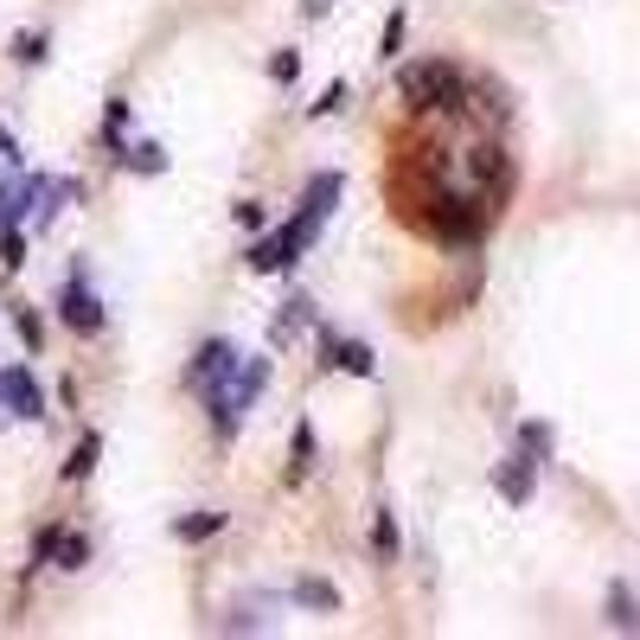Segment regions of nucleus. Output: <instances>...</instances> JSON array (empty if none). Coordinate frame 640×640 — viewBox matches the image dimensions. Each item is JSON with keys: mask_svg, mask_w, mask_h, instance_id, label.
Returning a JSON list of instances; mask_svg holds the SVG:
<instances>
[{"mask_svg": "<svg viewBox=\"0 0 640 640\" xmlns=\"http://www.w3.org/2000/svg\"><path fill=\"white\" fill-rule=\"evenodd\" d=\"M339 187H346L339 173H314V180H307V192H302V212H295L282 231H269V237H257V244H250V269H257V276H276V269H295V263H302V250L321 237V218L334 212Z\"/></svg>", "mask_w": 640, "mask_h": 640, "instance_id": "1", "label": "nucleus"}, {"mask_svg": "<svg viewBox=\"0 0 640 640\" xmlns=\"http://www.w3.org/2000/svg\"><path fill=\"white\" fill-rule=\"evenodd\" d=\"M404 103L411 110H461V71L449 58H429L404 71Z\"/></svg>", "mask_w": 640, "mask_h": 640, "instance_id": "2", "label": "nucleus"}, {"mask_svg": "<svg viewBox=\"0 0 640 640\" xmlns=\"http://www.w3.org/2000/svg\"><path fill=\"white\" fill-rule=\"evenodd\" d=\"M321 366H327V372H346V378H372L378 372V366H372V346H366V339L334 334V327L321 334Z\"/></svg>", "mask_w": 640, "mask_h": 640, "instance_id": "3", "label": "nucleus"}, {"mask_svg": "<svg viewBox=\"0 0 640 640\" xmlns=\"http://www.w3.org/2000/svg\"><path fill=\"white\" fill-rule=\"evenodd\" d=\"M58 321H65L71 334H103V302L90 295V282H83V276L65 282V295H58Z\"/></svg>", "mask_w": 640, "mask_h": 640, "instance_id": "4", "label": "nucleus"}, {"mask_svg": "<svg viewBox=\"0 0 640 640\" xmlns=\"http://www.w3.org/2000/svg\"><path fill=\"white\" fill-rule=\"evenodd\" d=\"M237 366H244V359L231 352L225 339H205V346H199V359H192V372H187V384H192V391H218V384H231Z\"/></svg>", "mask_w": 640, "mask_h": 640, "instance_id": "5", "label": "nucleus"}, {"mask_svg": "<svg viewBox=\"0 0 640 640\" xmlns=\"http://www.w3.org/2000/svg\"><path fill=\"white\" fill-rule=\"evenodd\" d=\"M531 474H538V454H506V461H499V468H493V487L506 493V499H513V506H526L531 499Z\"/></svg>", "mask_w": 640, "mask_h": 640, "instance_id": "6", "label": "nucleus"}, {"mask_svg": "<svg viewBox=\"0 0 640 640\" xmlns=\"http://www.w3.org/2000/svg\"><path fill=\"white\" fill-rule=\"evenodd\" d=\"M0 397L26 416V423H38V416H45V391H38V378L20 372V366H13V372H0Z\"/></svg>", "mask_w": 640, "mask_h": 640, "instance_id": "7", "label": "nucleus"}, {"mask_svg": "<svg viewBox=\"0 0 640 640\" xmlns=\"http://www.w3.org/2000/svg\"><path fill=\"white\" fill-rule=\"evenodd\" d=\"M302 327H314V302H307V295H289V302H282V314L269 321V346H289Z\"/></svg>", "mask_w": 640, "mask_h": 640, "instance_id": "8", "label": "nucleus"}, {"mask_svg": "<svg viewBox=\"0 0 640 640\" xmlns=\"http://www.w3.org/2000/svg\"><path fill=\"white\" fill-rule=\"evenodd\" d=\"M115 160H122V167H128V173H167V148H160V142H135V148H128V142H122V148H115Z\"/></svg>", "mask_w": 640, "mask_h": 640, "instance_id": "9", "label": "nucleus"}, {"mask_svg": "<svg viewBox=\"0 0 640 640\" xmlns=\"http://www.w3.org/2000/svg\"><path fill=\"white\" fill-rule=\"evenodd\" d=\"M608 621L621 628V635H640V603L628 583H608Z\"/></svg>", "mask_w": 640, "mask_h": 640, "instance_id": "10", "label": "nucleus"}, {"mask_svg": "<svg viewBox=\"0 0 640 640\" xmlns=\"http://www.w3.org/2000/svg\"><path fill=\"white\" fill-rule=\"evenodd\" d=\"M97 454H103V436H97V429H90V436H77L71 461H65V481H90V474H97Z\"/></svg>", "mask_w": 640, "mask_h": 640, "instance_id": "11", "label": "nucleus"}, {"mask_svg": "<svg viewBox=\"0 0 640 640\" xmlns=\"http://www.w3.org/2000/svg\"><path fill=\"white\" fill-rule=\"evenodd\" d=\"M218 531H225V513H187V519H173V538H187V544H205Z\"/></svg>", "mask_w": 640, "mask_h": 640, "instance_id": "12", "label": "nucleus"}, {"mask_svg": "<svg viewBox=\"0 0 640 640\" xmlns=\"http://www.w3.org/2000/svg\"><path fill=\"white\" fill-rule=\"evenodd\" d=\"M314 468V423H295V442H289V481H302Z\"/></svg>", "mask_w": 640, "mask_h": 640, "instance_id": "13", "label": "nucleus"}, {"mask_svg": "<svg viewBox=\"0 0 640 640\" xmlns=\"http://www.w3.org/2000/svg\"><path fill=\"white\" fill-rule=\"evenodd\" d=\"M295 603L302 608H339V590L321 583V576H302V583H295Z\"/></svg>", "mask_w": 640, "mask_h": 640, "instance_id": "14", "label": "nucleus"}, {"mask_svg": "<svg viewBox=\"0 0 640 640\" xmlns=\"http://www.w3.org/2000/svg\"><path fill=\"white\" fill-rule=\"evenodd\" d=\"M397 544H404V538H397V519H391V513H378V519H372V551H378V564H391V558H397Z\"/></svg>", "mask_w": 640, "mask_h": 640, "instance_id": "15", "label": "nucleus"}, {"mask_svg": "<svg viewBox=\"0 0 640 640\" xmlns=\"http://www.w3.org/2000/svg\"><path fill=\"white\" fill-rule=\"evenodd\" d=\"M404 33H411V13L397 7V13L384 20V33H378V58H397V52H404Z\"/></svg>", "mask_w": 640, "mask_h": 640, "instance_id": "16", "label": "nucleus"}, {"mask_svg": "<svg viewBox=\"0 0 640 640\" xmlns=\"http://www.w3.org/2000/svg\"><path fill=\"white\" fill-rule=\"evenodd\" d=\"M13 327H20V339H26V352H38V346H45V321H38L33 307H13Z\"/></svg>", "mask_w": 640, "mask_h": 640, "instance_id": "17", "label": "nucleus"}, {"mask_svg": "<svg viewBox=\"0 0 640 640\" xmlns=\"http://www.w3.org/2000/svg\"><path fill=\"white\" fill-rule=\"evenodd\" d=\"M269 77H276V83H295V77H302V52H289V45L269 52Z\"/></svg>", "mask_w": 640, "mask_h": 640, "instance_id": "18", "label": "nucleus"}, {"mask_svg": "<svg viewBox=\"0 0 640 640\" xmlns=\"http://www.w3.org/2000/svg\"><path fill=\"white\" fill-rule=\"evenodd\" d=\"M83 558H90V538H83V531H65V538H58V564L77 570Z\"/></svg>", "mask_w": 640, "mask_h": 640, "instance_id": "19", "label": "nucleus"}, {"mask_svg": "<svg viewBox=\"0 0 640 640\" xmlns=\"http://www.w3.org/2000/svg\"><path fill=\"white\" fill-rule=\"evenodd\" d=\"M519 449L544 461V454H551V423H526V429H519Z\"/></svg>", "mask_w": 640, "mask_h": 640, "instance_id": "20", "label": "nucleus"}, {"mask_svg": "<svg viewBox=\"0 0 640 640\" xmlns=\"http://www.w3.org/2000/svg\"><path fill=\"white\" fill-rule=\"evenodd\" d=\"M122 128H128V103L110 97V115H103V142H110V148H122Z\"/></svg>", "mask_w": 640, "mask_h": 640, "instance_id": "21", "label": "nucleus"}, {"mask_svg": "<svg viewBox=\"0 0 640 640\" xmlns=\"http://www.w3.org/2000/svg\"><path fill=\"white\" fill-rule=\"evenodd\" d=\"M0 263L20 269L26 263V244H20V225H0Z\"/></svg>", "mask_w": 640, "mask_h": 640, "instance_id": "22", "label": "nucleus"}, {"mask_svg": "<svg viewBox=\"0 0 640 640\" xmlns=\"http://www.w3.org/2000/svg\"><path fill=\"white\" fill-rule=\"evenodd\" d=\"M13 58L20 65H45V33H20L13 38Z\"/></svg>", "mask_w": 640, "mask_h": 640, "instance_id": "23", "label": "nucleus"}, {"mask_svg": "<svg viewBox=\"0 0 640 640\" xmlns=\"http://www.w3.org/2000/svg\"><path fill=\"white\" fill-rule=\"evenodd\" d=\"M58 538H65V526H45V531H38V544H33V564H26V570L52 564V558H58Z\"/></svg>", "mask_w": 640, "mask_h": 640, "instance_id": "24", "label": "nucleus"}, {"mask_svg": "<svg viewBox=\"0 0 640 640\" xmlns=\"http://www.w3.org/2000/svg\"><path fill=\"white\" fill-rule=\"evenodd\" d=\"M339 103H346V83H339V77H334V83H327V90H321V103H314V115H334Z\"/></svg>", "mask_w": 640, "mask_h": 640, "instance_id": "25", "label": "nucleus"}, {"mask_svg": "<svg viewBox=\"0 0 640 640\" xmlns=\"http://www.w3.org/2000/svg\"><path fill=\"white\" fill-rule=\"evenodd\" d=\"M237 225H244V231H263V205H237Z\"/></svg>", "mask_w": 640, "mask_h": 640, "instance_id": "26", "label": "nucleus"}, {"mask_svg": "<svg viewBox=\"0 0 640 640\" xmlns=\"http://www.w3.org/2000/svg\"><path fill=\"white\" fill-rule=\"evenodd\" d=\"M327 7H334V0H302V13H307V20H321Z\"/></svg>", "mask_w": 640, "mask_h": 640, "instance_id": "27", "label": "nucleus"}, {"mask_svg": "<svg viewBox=\"0 0 640 640\" xmlns=\"http://www.w3.org/2000/svg\"><path fill=\"white\" fill-rule=\"evenodd\" d=\"M0 154H7V160H20V142H13L7 128H0Z\"/></svg>", "mask_w": 640, "mask_h": 640, "instance_id": "28", "label": "nucleus"}]
</instances>
